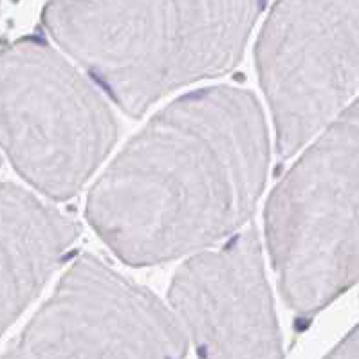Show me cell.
Wrapping results in <instances>:
<instances>
[{"instance_id": "1", "label": "cell", "mask_w": 359, "mask_h": 359, "mask_svg": "<svg viewBox=\"0 0 359 359\" xmlns=\"http://www.w3.org/2000/svg\"><path fill=\"white\" fill-rule=\"evenodd\" d=\"M253 93L208 87L157 112L93 187L87 219L123 262L210 250L251 219L269 166Z\"/></svg>"}, {"instance_id": "2", "label": "cell", "mask_w": 359, "mask_h": 359, "mask_svg": "<svg viewBox=\"0 0 359 359\" xmlns=\"http://www.w3.org/2000/svg\"><path fill=\"white\" fill-rule=\"evenodd\" d=\"M266 0H51L43 27L128 116L238 65Z\"/></svg>"}, {"instance_id": "3", "label": "cell", "mask_w": 359, "mask_h": 359, "mask_svg": "<svg viewBox=\"0 0 359 359\" xmlns=\"http://www.w3.org/2000/svg\"><path fill=\"white\" fill-rule=\"evenodd\" d=\"M266 238L283 300L302 320L359 280V97L273 190Z\"/></svg>"}, {"instance_id": "4", "label": "cell", "mask_w": 359, "mask_h": 359, "mask_svg": "<svg viewBox=\"0 0 359 359\" xmlns=\"http://www.w3.org/2000/svg\"><path fill=\"white\" fill-rule=\"evenodd\" d=\"M118 132L100 89L46 40L29 36L0 51V148L40 194L74 197Z\"/></svg>"}, {"instance_id": "5", "label": "cell", "mask_w": 359, "mask_h": 359, "mask_svg": "<svg viewBox=\"0 0 359 359\" xmlns=\"http://www.w3.org/2000/svg\"><path fill=\"white\" fill-rule=\"evenodd\" d=\"M258 76L291 157L359 90V0H276L257 42Z\"/></svg>"}, {"instance_id": "6", "label": "cell", "mask_w": 359, "mask_h": 359, "mask_svg": "<svg viewBox=\"0 0 359 359\" xmlns=\"http://www.w3.org/2000/svg\"><path fill=\"white\" fill-rule=\"evenodd\" d=\"M187 348L172 309L83 253L0 359H184Z\"/></svg>"}, {"instance_id": "7", "label": "cell", "mask_w": 359, "mask_h": 359, "mask_svg": "<svg viewBox=\"0 0 359 359\" xmlns=\"http://www.w3.org/2000/svg\"><path fill=\"white\" fill-rule=\"evenodd\" d=\"M170 307L203 359H282V336L257 228L191 255L173 275Z\"/></svg>"}, {"instance_id": "8", "label": "cell", "mask_w": 359, "mask_h": 359, "mask_svg": "<svg viewBox=\"0 0 359 359\" xmlns=\"http://www.w3.org/2000/svg\"><path fill=\"white\" fill-rule=\"evenodd\" d=\"M80 237L76 220L0 182V336L39 294Z\"/></svg>"}, {"instance_id": "9", "label": "cell", "mask_w": 359, "mask_h": 359, "mask_svg": "<svg viewBox=\"0 0 359 359\" xmlns=\"http://www.w3.org/2000/svg\"><path fill=\"white\" fill-rule=\"evenodd\" d=\"M325 359H359V325Z\"/></svg>"}]
</instances>
